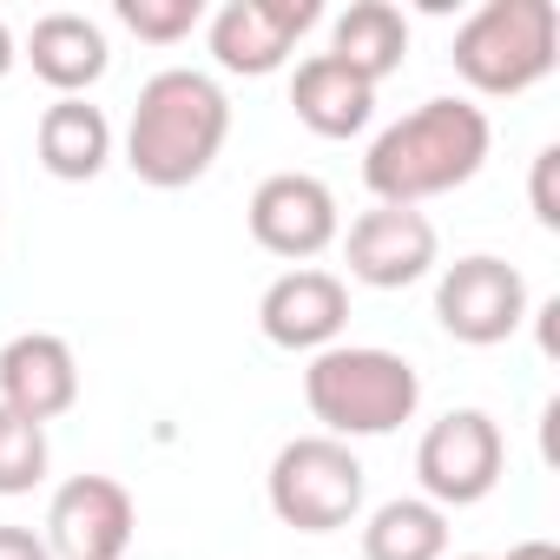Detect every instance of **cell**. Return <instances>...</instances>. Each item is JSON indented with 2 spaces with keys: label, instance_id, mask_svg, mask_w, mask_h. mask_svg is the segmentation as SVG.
Here are the masks:
<instances>
[{
  "label": "cell",
  "instance_id": "cell-1",
  "mask_svg": "<svg viewBox=\"0 0 560 560\" xmlns=\"http://www.w3.org/2000/svg\"><path fill=\"white\" fill-rule=\"evenodd\" d=\"M494 152V126L475 100H422L396 126H383L363 152V185L376 205H429L442 191H462Z\"/></svg>",
  "mask_w": 560,
  "mask_h": 560
},
{
  "label": "cell",
  "instance_id": "cell-2",
  "mask_svg": "<svg viewBox=\"0 0 560 560\" xmlns=\"http://www.w3.org/2000/svg\"><path fill=\"white\" fill-rule=\"evenodd\" d=\"M231 139V100L211 73L198 67H159L126 119V165L152 191H185L198 185Z\"/></svg>",
  "mask_w": 560,
  "mask_h": 560
},
{
  "label": "cell",
  "instance_id": "cell-3",
  "mask_svg": "<svg viewBox=\"0 0 560 560\" xmlns=\"http://www.w3.org/2000/svg\"><path fill=\"white\" fill-rule=\"evenodd\" d=\"M304 402L337 442L396 435L422 409V376L409 357L383 343H330L304 363Z\"/></svg>",
  "mask_w": 560,
  "mask_h": 560
},
{
  "label": "cell",
  "instance_id": "cell-4",
  "mask_svg": "<svg viewBox=\"0 0 560 560\" xmlns=\"http://www.w3.org/2000/svg\"><path fill=\"white\" fill-rule=\"evenodd\" d=\"M455 73L481 100H514L540 86L560 60V8L553 0H481V8L455 27L448 47Z\"/></svg>",
  "mask_w": 560,
  "mask_h": 560
},
{
  "label": "cell",
  "instance_id": "cell-5",
  "mask_svg": "<svg viewBox=\"0 0 560 560\" xmlns=\"http://www.w3.org/2000/svg\"><path fill=\"white\" fill-rule=\"evenodd\" d=\"M363 494H370V475L357 462L350 442L337 435H291L284 448L270 455V475H264V501L270 514L298 527V534H337V527H357L363 514Z\"/></svg>",
  "mask_w": 560,
  "mask_h": 560
},
{
  "label": "cell",
  "instance_id": "cell-6",
  "mask_svg": "<svg viewBox=\"0 0 560 560\" xmlns=\"http://www.w3.org/2000/svg\"><path fill=\"white\" fill-rule=\"evenodd\" d=\"M508 475V435L488 409H448L442 422L422 429L416 442V481H422V501H435L442 514L448 508H475L501 488Z\"/></svg>",
  "mask_w": 560,
  "mask_h": 560
},
{
  "label": "cell",
  "instance_id": "cell-7",
  "mask_svg": "<svg viewBox=\"0 0 560 560\" xmlns=\"http://www.w3.org/2000/svg\"><path fill=\"white\" fill-rule=\"evenodd\" d=\"M527 311H534L527 277L508 257H494V250H468V257L435 270V324L455 343H468V350L508 343L527 324Z\"/></svg>",
  "mask_w": 560,
  "mask_h": 560
},
{
  "label": "cell",
  "instance_id": "cell-8",
  "mask_svg": "<svg viewBox=\"0 0 560 560\" xmlns=\"http://www.w3.org/2000/svg\"><path fill=\"white\" fill-rule=\"evenodd\" d=\"M244 224H250L257 250L284 257V264H311V257H324V250L343 237L337 191H330L317 172H270V178L250 191Z\"/></svg>",
  "mask_w": 560,
  "mask_h": 560
},
{
  "label": "cell",
  "instance_id": "cell-9",
  "mask_svg": "<svg viewBox=\"0 0 560 560\" xmlns=\"http://www.w3.org/2000/svg\"><path fill=\"white\" fill-rule=\"evenodd\" d=\"M343 264L370 291H409L442 264V231L416 205H370L343 231Z\"/></svg>",
  "mask_w": 560,
  "mask_h": 560
},
{
  "label": "cell",
  "instance_id": "cell-10",
  "mask_svg": "<svg viewBox=\"0 0 560 560\" xmlns=\"http://www.w3.org/2000/svg\"><path fill=\"white\" fill-rule=\"evenodd\" d=\"M324 21L317 0H224V8L205 21V47L224 73H244V80H264L277 73L298 40Z\"/></svg>",
  "mask_w": 560,
  "mask_h": 560
},
{
  "label": "cell",
  "instance_id": "cell-11",
  "mask_svg": "<svg viewBox=\"0 0 560 560\" xmlns=\"http://www.w3.org/2000/svg\"><path fill=\"white\" fill-rule=\"evenodd\" d=\"M139 527V508L126 494V481L113 475H67L47 501V553L54 560H126Z\"/></svg>",
  "mask_w": 560,
  "mask_h": 560
},
{
  "label": "cell",
  "instance_id": "cell-12",
  "mask_svg": "<svg viewBox=\"0 0 560 560\" xmlns=\"http://www.w3.org/2000/svg\"><path fill=\"white\" fill-rule=\"evenodd\" d=\"M343 324H350V284L337 270H317V264H291L257 298L264 343L291 350V357H317V350L343 343Z\"/></svg>",
  "mask_w": 560,
  "mask_h": 560
},
{
  "label": "cell",
  "instance_id": "cell-13",
  "mask_svg": "<svg viewBox=\"0 0 560 560\" xmlns=\"http://www.w3.org/2000/svg\"><path fill=\"white\" fill-rule=\"evenodd\" d=\"M80 402V357L54 330H21L0 343V409H14L27 422H54Z\"/></svg>",
  "mask_w": 560,
  "mask_h": 560
},
{
  "label": "cell",
  "instance_id": "cell-14",
  "mask_svg": "<svg viewBox=\"0 0 560 560\" xmlns=\"http://www.w3.org/2000/svg\"><path fill=\"white\" fill-rule=\"evenodd\" d=\"M27 67L54 86V100H86V86H100L113 67L106 27L73 8H54L27 27Z\"/></svg>",
  "mask_w": 560,
  "mask_h": 560
},
{
  "label": "cell",
  "instance_id": "cell-15",
  "mask_svg": "<svg viewBox=\"0 0 560 560\" xmlns=\"http://www.w3.org/2000/svg\"><path fill=\"white\" fill-rule=\"evenodd\" d=\"M291 113H298L317 139H357V132L376 119V86H370L363 73H350L343 60L311 54V60H298V73H291Z\"/></svg>",
  "mask_w": 560,
  "mask_h": 560
},
{
  "label": "cell",
  "instance_id": "cell-16",
  "mask_svg": "<svg viewBox=\"0 0 560 560\" xmlns=\"http://www.w3.org/2000/svg\"><path fill=\"white\" fill-rule=\"evenodd\" d=\"M34 152L47 165V178L60 185H86L106 172L113 159V119L93 106V100H54L34 126Z\"/></svg>",
  "mask_w": 560,
  "mask_h": 560
},
{
  "label": "cell",
  "instance_id": "cell-17",
  "mask_svg": "<svg viewBox=\"0 0 560 560\" xmlns=\"http://www.w3.org/2000/svg\"><path fill=\"white\" fill-rule=\"evenodd\" d=\"M330 60H343L350 73H363L370 86H383L402 60H409V21L389 0H350L330 27Z\"/></svg>",
  "mask_w": 560,
  "mask_h": 560
},
{
  "label": "cell",
  "instance_id": "cell-18",
  "mask_svg": "<svg viewBox=\"0 0 560 560\" xmlns=\"http://www.w3.org/2000/svg\"><path fill=\"white\" fill-rule=\"evenodd\" d=\"M363 560H448V514L422 494H396L363 521Z\"/></svg>",
  "mask_w": 560,
  "mask_h": 560
},
{
  "label": "cell",
  "instance_id": "cell-19",
  "mask_svg": "<svg viewBox=\"0 0 560 560\" xmlns=\"http://www.w3.org/2000/svg\"><path fill=\"white\" fill-rule=\"evenodd\" d=\"M54 468V448H47V429L14 416V409H0V494H34Z\"/></svg>",
  "mask_w": 560,
  "mask_h": 560
},
{
  "label": "cell",
  "instance_id": "cell-20",
  "mask_svg": "<svg viewBox=\"0 0 560 560\" xmlns=\"http://www.w3.org/2000/svg\"><path fill=\"white\" fill-rule=\"evenodd\" d=\"M119 27L152 40V47H178L198 21H205V0H119Z\"/></svg>",
  "mask_w": 560,
  "mask_h": 560
},
{
  "label": "cell",
  "instance_id": "cell-21",
  "mask_svg": "<svg viewBox=\"0 0 560 560\" xmlns=\"http://www.w3.org/2000/svg\"><path fill=\"white\" fill-rule=\"evenodd\" d=\"M553 172H560V145H540L534 152V218L547 224V231H560V198H553Z\"/></svg>",
  "mask_w": 560,
  "mask_h": 560
},
{
  "label": "cell",
  "instance_id": "cell-22",
  "mask_svg": "<svg viewBox=\"0 0 560 560\" xmlns=\"http://www.w3.org/2000/svg\"><path fill=\"white\" fill-rule=\"evenodd\" d=\"M0 560H54V553H47V540L34 527H8V521H0Z\"/></svg>",
  "mask_w": 560,
  "mask_h": 560
},
{
  "label": "cell",
  "instance_id": "cell-23",
  "mask_svg": "<svg viewBox=\"0 0 560 560\" xmlns=\"http://www.w3.org/2000/svg\"><path fill=\"white\" fill-rule=\"evenodd\" d=\"M494 560H560V547H553V540H514V547L494 553Z\"/></svg>",
  "mask_w": 560,
  "mask_h": 560
},
{
  "label": "cell",
  "instance_id": "cell-24",
  "mask_svg": "<svg viewBox=\"0 0 560 560\" xmlns=\"http://www.w3.org/2000/svg\"><path fill=\"white\" fill-rule=\"evenodd\" d=\"M14 60H21V47H14V27H8V21H0V80H8V73H14Z\"/></svg>",
  "mask_w": 560,
  "mask_h": 560
},
{
  "label": "cell",
  "instance_id": "cell-25",
  "mask_svg": "<svg viewBox=\"0 0 560 560\" xmlns=\"http://www.w3.org/2000/svg\"><path fill=\"white\" fill-rule=\"evenodd\" d=\"M448 560H494V553H448Z\"/></svg>",
  "mask_w": 560,
  "mask_h": 560
}]
</instances>
